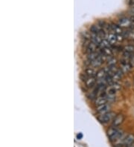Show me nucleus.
<instances>
[{"label": "nucleus", "instance_id": "39448f33", "mask_svg": "<svg viewBox=\"0 0 134 147\" xmlns=\"http://www.w3.org/2000/svg\"><path fill=\"white\" fill-rule=\"evenodd\" d=\"M124 116L122 114L116 115V116L115 117L114 119L112 121V126L118 127L120 125H122V123L124 122Z\"/></svg>", "mask_w": 134, "mask_h": 147}, {"label": "nucleus", "instance_id": "423d86ee", "mask_svg": "<svg viewBox=\"0 0 134 147\" xmlns=\"http://www.w3.org/2000/svg\"><path fill=\"white\" fill-rule=\"evenodd\" d=\"M134 144V135L133 134H128L126 135L122 142V146L125 147H128Z\"/></svg>", "mask_w": 134, "mask_h": 147}, {"label": "nucleus", "instance_id": "9d476101", "mask_svg": "<svg viewBox=\"0 0 134 147\" xmlns=\"http://www.w3.org/2000/svg\"><path fill=\"white\" fill-rule=\"evenodd\" d=\"M110 26L111 33H113V34H116V35H119V34H123L122 28L120 27L119 25H117V24L111 23L110 25Z\"/></svg>", "mask_w": 134, "mask_h": 147}, {"label": "nucleus", "instance_id": "aec40b11", "mask_svg": "<svg viewBox=\"0 0 134 147\" xmlns=\"http://www.w3.org/2000/svg\"><path fill=\"white\" fill-rule=\"evenodd\" d=\"M129 4L131 7H134V0H129Z\"/></svg>", "mask_w": 134, "mask_h": 147}, {"label": "nucleus", "instance_id": "ddd939ff", "mask_svg": "<svg viewBox=\"0 0 134 147\" xmlns=\"http://www.w3.org/2000/svg\"><path fill=\"white\" fill-rule=\"evenodd\" d=\"M98 47L99 46L97 45L95 43L90 41V42H89V44H88L87 46H86V54H89V53H93V52H96Z\"/></svg>", "mask_w": 134, "mask_h": 147}, {"label": "nucleus", "instance_id": "a211bd4d", "mask_svg": "<svg viewBox=\"0 0 134 147\" xmlns=\"http://www.w3.org/2000/svg\"><path fill=\"white\" fill-rule=\"evenodd\" d=\"M129 14L131 15V17H134V7H131L128 11Z\"/></svg>", "mask_w": 134, "mask_h": 147}, {"label": "nucleus", "instance_id": "0eeeda50", "mask_svg": "<svg viewBox=\"0 0 134 147\" xmlns=\"http://www.w3.org/2000/svg\"><path fill=\"white\" fill-rule=\"evenodd\" d=\"M130 60H127V59H124L123 61L121 63V68L120 69L122 71L124 74L127 73L130 71L131 70V67H132V65L130 63Z\"/></svg>", "mask_w": 134, "mask_h": 147}, {"label": "nucleus", "instance_id": "f3484780", "mask_svg": "<svg viewBox=\"0 0 134 147\" xmlns=\"http://www.w3.org/2000/svg\"><path fill=\"white\" fill-rule=\"evenodd\" d=\"M124 52L130 53V54H132L134 51V46L132 45H126V46L124 47Z\"/></svg>", "mask_w": 134, "mask_h": 147}, {"label": "nucleus", "instance_id": "9b49d317", "mask_svg": "<svg viewBox=\"0 0 134 147\" xmlns=\"http://www.w3.org/2000/svg\"><path fill=\"white\" fill-rule=\"evenodd\" d=\"M97 78L95 77H88L87 79L85 80V83H86V86L87 88H91L95 86L97 83Z\"/></svg>", "mask_w": 134, "mask_h": 147}, {"label": "nucleus", "instance_id": "2eb2a0df", "mask_svg": "<svg viewBox=\"0 0 134 147\" xmlns=\"http://www.w3.org/2000/svg\"><path fill=\"white\" fill-rule=\"evenodd\" d=\"M107 63L108 67L116 66V65L117 64V59L115 57H110L109 59H107Z\"/></svg>", "mask_w": 134, "mask_h": 147}, {"label": "nucleus", "instance_id": "7ed1b4c3", "mask_svg": "<svg viewBox=\"0 0 134 147\" xmlns=\"http://www.w3.org/2000/svg\"><path fill=\"white\" fill-rule=\"evenodd\" d=\"M118 25L122 28H132L133 26L132 20L127 17H123V18L120 19L118 20Z\"/></svg>", "mask_w": 134, "mask_h": 147}, {"label": "nucleus", "instance_id": "412c9836", "mask_svg": "<svg viewBox=\"0 0 134 147\" xmlns=\"http://www.w3.org/2000/svg\"><path fill=\"white\" fill-rule=\"evenodd\" d=\"M83 138V135L81 134V133H79V134H78L77 135V138L78 139V140H80V139H81V138Z\"/></svg>", "mask_w": 134, "mask_h": 147}, {"label": "nucleus", "instance_id": "f257e3e1", "mask_svg": "<svg viewBox=\"0 0 134 147\" xmlns=\"http://www.w3.org/2000/svg\"><path fill=\"white\" fill-rule=\"evenodd\" d=\"M123 135L124 132L122 130L118 129V127L112 126L107 130V136L111 141H118Z\"/></svg>", "mask_w": 134, "mask_h": 147}, {"label": "nucleus", "instance_id": "6e6552de", "mask_svg": "<svg viewBox=\"0 0 134 147\" xmlns=\"http://www.w3.org/2000/svg\"><path fill=\"white\" fill-rule=\"evenodd\" d=\"M104 58L102 57L101 56H98L96 59H95L94 60L91 62H89V66L93 67V68H98V67L101 66V65L104 63Z\"/></svg>", "mask_w": 134, "mask_h": 147}, {"label": "nucleus", "instance_id": "dca6fc26", "mask_svg": "<svg viewBox=\"0 0 134 147\" xmlns=\"http://www.w3.org/2000/svg\"><path fill=\"white\" fill-rule=\"evenodd\" d=\"M110 45H111L110 44V42H108V40H107V39H103L102 41L101 42L99 47H101V49H106V48H109Z\"/></svg>", "mask_w": 134, "mask_h": 147}, {"label": "nucleus", "instance_id": "f8f14e48", "mask_svg": "<svg viewBox=\"0 0 134 147\" xmlns=\"http://www.w3.org/2000/svg\"><path fill=\"white\" fill-rule=\"evenodd\" d=\"M108 42H110L111 45H115L117 42H118V39H117V35L113 33H109V34L107 35V37H106Z\"/></svg>", "mask_w": 134, "mask_h": 147}, {"label": "nucleus", "instance_id": "4468645a", "mask_svg": "<svg viewBox=\"0 0 134 147\" xmlns=\"http://www.w3.org/2000/svg\"><path fill=\"white\" fill-rule=\"evenodd\" d=\"M84 74L87 76L88 77H95V74H96V71H95V69L93 68V67H88L85 69L84 71Z\"/></svg>", "mask_w": 134, "mask_h": 147}, {"label": "nucleus", "instance_id": "f03ea898", "mask_svg": "<svg viewBox=\"0 0 134 147\" xmlns=\"http://www.w3.org/2000/svg\"><path fill=\"white\" fill-rule=\"evenodd\" d=\"M116 116V113L113 111H110L108 113L104 114V115H100L98 117V120L100 121L101 123H107L113 121L115 117Z\"/></svg>", "mask_w": 134, "mask_h": 147}, {"label": "nucleus", "instance_id": "6ab92c4d", "mask_svg": "<svg viewBox=\"0 0 134 147\" xmlns=\"http://www.w3.org/2000/svg\"><path fill=\"white\" fill-rule=\"evenodd\" d=\"M130 63H131L132 65H134V55H132L131 57V59H130Z\"/></svg>", "mask_w": 134, "mask_h": 147}, {"label": "nucleus", "instance_id": "20e7f679", "mask_svg": "<svg viewBox=\"0 0 134 147\" xmlns=\"http://www.w3.org/2000/svg\"><path fill=\"white\" fill-rule=\"evenodd\" d=\"M111 105L110 102H107V103H105V104L101 105L99 106H96V110L97 113H98L99 115H104V114L108 113L110 111H111Z\"/></svg>", "mask_w": 134, "mask_h": 147}, {"label": "nucleus", "instance_id": "4be33fe9", "mask_svg": "<svg viewBox=\"0 0 134 147\" xmlns=\"http://www.w3.org/2000/svg\"><path fill=\"white\" fill-rule=\"evenodd\" d=\"M128 147H134V144H132V145L130 146H128Z\"/></svg>", "mask_w": 134, "mask_h": 147}, {"label": "nucleus", "instance_id": "1a4fd4ad", "mask_svg": "<svg viewBox=\"0 0 134 147\" xmlns=\"http://www.w3.org/2000/svg\"><path fill=\"white\" fill-rule=\"evenodd\" d=\"M95 105L96 106H99L101 105H103V104H105V103H107L108 102V100H107V97H105V95L102 94V95H99L95 99Z\"/></svg>", "mask_w": 134, "mask_h": 147}]
</instances>
